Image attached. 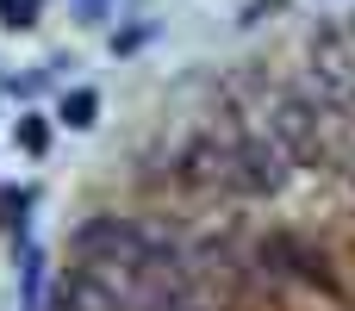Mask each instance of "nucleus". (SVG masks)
<instances>
[{"mask_svg":"<svg viewBox=\"0 0 355 311\" xmlns=\"http://www.w3.org/2000/svg\"><path fill=\"white\" fill-rule=\"evenodd\" d=\"M287 150L275 143V137H237L231 143V193H250V199H262V193H281V181H287Z\"/></svg>","mask_w":355,"mask_h":311,"instance_id":"f03ea898","label":"nucleus"},{"mask_svg":"<svg viewBox=\"0 0 355 311\" xmlns=\"http://www.w3.org/2000/svg\"><path fill=\"white\" fill-rule=\"evenodd\" d=\"M175 181H181L187 193H218V187H231V143H218V137L187 143L181 162H175Z\"/></svg>","mask_w":355,"mask_h":311,"instance_id":"20e7f679","label":"nucleus"},{"mask_svg":"<svg viewBox=\"0 0 355 311\" xmlns=\"http://www.w3.org/2000/svg\"><path fill=\"white\" fill-rule=\"evenodd\" d=\"M0 19H6V25H19V31H25V25H31V19H37V0H0Z\"/></svg>","mask_w":355,"mask_h":311,"instance_id":"0eeeda50","label":"nucleus"},{"mask_svg":"<svg viewBox=\"0 0 355 311\" xmlns=\"http://www.w3.org/2000/svg\"><path fill=\"white\" fill-rule=\"evenodd\" d=\"M69 249H75L87 268H137V262L156 249V237H150L144 224H131V218H87V224L69 237Z\"/></svg>","mask_w":355,"mask_h":311,"instance_id":"f257e3e1","label":"nucleus"},{"mask_svg":"<svg viewBox=\"0 0 355 311\" xmlns=\"http://www.w3.org/2000/svg\"><path fill=\"white\" fill-rule=\"evenodd\" d=\"M343 37H355V19H349V25H343Z\"/></svg>","mask_w":355,"mask_h":311,"instance_id":"1a4fd4ad","label":"nucleus"},{"mask_svg":"<svg viewBox=\"0 0 355 311\" xmlns=\"http://www.w3.org/2000/svg\"><path fill=\"white\" fill-rule=\"evenodd\" d=\"M94 112H100V100H94L87 87H75V94L62 100V118H69L75 131H87V125H94Z\"/></svg>","mask_w":355,"mask_h":311,"instance_id":"423d86ee","label":"nucleus"},{"mask_svg":"<svg viewBox=\"0 0 355 311\" xmlns=\"http://www.w3.org/2000/svg\"><path fill=\"white\" fill-rule=\"evenodd\" d=\"M19 143H25L31 156H44V125H37V118H25V125H19Z\"/></svg>","mask_w":355,"mask_h":311,"instance_id":"6e6552de","label":"nucleus"},{"mask_svg":"<svg viewBox=\"0 0 355 311\" xmlns=\"http://www.w3.org/2000/svg\"><path fill=\"white\" fill-rule=\"evenodd\" d=\"M312 75H318V87H324L331 100H355V50H349L343 31L312 37Z\"/></svg>","mask_w":355,"mask_h":311,"instance_id":"39448f33","label":"nucleus"},{"mask_svg":"<svg viewBox=\"0 0 355 311\" xmlns=\"http://www.w3.org/2000/svg\"><path fill=\"white\" fill-rule=\"evenodd\" d=\"M268 137L287 150V162H318V156H324V131H318V106H312V100L281 94L275 112H268Z\"/></svg>","mask_w":355,"mask_h":311,"instance_id":"7ed1b4c3","label":"nucleus"}]
</instances>
